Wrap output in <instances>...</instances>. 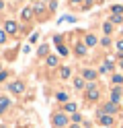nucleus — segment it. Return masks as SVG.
I'll return each instance as SVG.
<instances>
[{
  "label": "nucleus",
  "instance_id": "obj_1",
  "mask_svg": "<svg viewBox=\"0 0 123 128\" xmlns=\"http://www.w3.org/2000/svg\"><path fill=\"white\" fill-rule=\"evenodd\" d=\"M53 124H55L57 128H62V126L68 124V118H66L64 114H55V116H53Z\"/></svg>",
  "mask_w": 123,
  "mask_h": 128
},
{
  "label": "nucleus",
  "instance_id": "obj_2",
  "mask_svg": "<svg viewBox=\"0 0 123 128\" xmlns=\"http://www.w3.org/2000/svg\"><path fill=\"white\" fill-rule=\"evenodd\" d=\"M98 122H101L103 126H111V124H113V116H109V114H101Z\"/></svg>",
  "mask_w": 123,
  "mask_h": 128
},
{
  "label": "nucleus",
  "instance_id": "obj_3",
  "mask_svg": "<svg viewBox=\"0 0 123 128\" xmlns=\"http://www.w3.org/2000/svg\"><path fill=\"white\" fill-rule=\"evenodd\" d=\"M23 89H25V85H23L21 81H16V83L10 85V91H12V93H23Z\"/></svg>",
  "mask_w": 123,
  "mask_h": 128
},
{
  "label": "nucleus",
  "instance_id": "obj_4",
  "mask_svg": "<svg viewBox=\"0 0 123 128\" xmlns=\"http://www.w3.org/2000/svg\"><path fill=\"white\" fill-rule=\"evenodd\" d=\"M88 99H98V89H96L94 85L88 87Z\"/></svg>",
  "mask_w": 123,
  "mask_h": 128
},
{
  "label": "nucleus",
  "instance_id": "obj_5",
  "mask_svg": "<svg viewBox=\"0 0 123 128\" xmlns=\"http://www.w3.org/2000/svg\"><path fill=\"white\" fill-rule=\"evenodd\" d=\"M6 33H16V25H14V23L12 21H6Z\"/></svg>",
  "mask_w": 123,
  "mask_h": 128
},
{
  "label": "nucleus",
  "instance_id": "obj_6",
  "mask_svg": "<svg viewBox=\"0 0 123 128\" xmlns=\"http://www.w3.org/2000/svg\"><path fill=\"white\" fill-rule=\"evenodd\" d=\"M84 78L92 81V78H96V72H94V70H90V68H86V70H84Z\"/></svg>",
  "mask_w": 123,
  "mask_h": 128
},
{
  "label": "nucleus",
  "instance_id": "obj_7",
  "mask_svg": "<svg viewBox=\"0 0 123 128\" xmlns=\"http://www.w3.org/2000/svg\"><path fill=\"white\" fill-rule=\"evenodd\" d=\"M119 97H121V91H119V89H113V93H111V101H113V103L119 101Z\"/></svg>",
  "mask_w": 123,
  "mask_h": 128
},
{
  "label": "nucleus",
  "instance_id": "obj_8",
  "mask_svg": "<svg viewBox=\"0 0 123 128\" xmlns=\"http://www.w3.org/2000/svg\"><path fill=\"white\" fill-rule=\"evenodd\" d=\"M115 110H117V108H115V103H107V106H105V112H107V114H115Z\"/></svg>",
  "mask_w": 123,
  "mask_h": 128
},
{
  "label": "nucleus",
  "instance_id": "obj_9",
  "mask_svg": "<svg viewBox=\"0 0 123 128\" xmlns=\"http://www.w3.org/2000/svg\"><path fill=\"white\" fill-rule=\"evenodd\" d=\"M74 87H76V89H82V87H84V78H76V81H74Z\"/></svg>",
  "mask_w": 123,
  "mask_h": 128
},
{
  "label": "nucleus",
  "instance_id": "obj_10",
  "mask_svg": "<svg viewBox=\"0 0 123 128\" xmlns=\"http://www.w3.org/2000/svg\"><path fill=\"white\" fill-rule=\"evenodd\" d=\"M66 112H76V103H66Z\"/></svg>",
  "mask_w": 123,
  "mask_h": 128
},
{
  "label": "nucleus",
  "instance_id": "obj_11",
  "mask_svg": "<svg viewBox=\"0 0 123 128\" xmlns=\"http://www.w3.org/2000/svg\"><path fill=\"white\" fill-rule=\"evenodd\" d=\"M86 44H88V46H94V44H96V37H94V35H88V37H86Z\"/></svg>",
  "mask_w": 123,
  "mask_h": 128
},
{
  "label": "nucleus",
  "instance_id": "obj_12",
  "mask_svg": "<svg viewBox=\"0 0 123 128\" xmlns=\"http://www.w3.org/2000/svg\"><path fill=\"white\" fill-rule=\"evenodd\" d=\"M0 106H2V108H8V106H10V101H8L6 97H0Z\"/></svg>",
  "mask_w": 123,
  "mask_h": 128
},
{
  "label": "nucleus",
  "instance_id": "obj_13",
  "mask_svg": "<svg viewBox=\"0 0 123 128\" xmlns=\"http://www.w3.org/2000/svg\"><path fill=\"white\" fill-rule=\"evenodd\" d=\"M47 64H49V66H55V64H57V58H53V56H49V58H47Z\"/></svg>",
  "mask_w": 123,
  "mask_h": 128
},
{
  "label": "nucleus",
  "instance_id": "obj_14",
  "mask_svg": "<svg viewBox=\"0 0 123 128\" xmlns=\"http://www.w3.org/2000/svg\"><path fill=\"white\" fill-rule=\"evenodd\" d=\"M76 52H78V54H86V48L82 46V44H78V46H76Z\"/></svg>",
  "mask_w": 123,
  "mask_h": 128
},
{
  "label": "nucleus",
  "instance_id": "obj_15",
  "mask_svg": "<svg viewBox=\"0 0 123 128\" xmlns=\"http://www.w3.org/2000/svg\"><path fill=\"white\" fill-rule=\"evenodd\" d=\"M57 52H60L62 56H66V54H68V48H66V46H60V48H57Z\"/></svg>",
  "mask_w": 123,
  "mask_h": 128
},
{
  "label": "nucleus",
  "instance_id": "obj_16",
  "mask_svg": "<svg viewBox=\"0 0 123 128\" xmlns=\"http://www.w3.org/2000/svg\"><path fill=\"white\" fill-rule=\"evenodd\" d=\"M66 99H68V95H66V93H57V101H66Z\"/></svg>",
  "mask_w": 123,
  "mask_h": 128
},
{
  "label": "nucleus",
  "instance_id": "obj_17",
  "mask_svg": "<svg viewBox=\"0 0 123 128\" xmlns=\"http://www.w3.org/2000/svg\"><path fill=\"white\" fill-rule=\"evenodd\" d=\"M31 17V8H25L23 10V19H29Z\"/></svg>",
  "mask_w": 123,
  "mask_h": 128
},
{
  "label": "nucleus",
  "instance_id": "obj_18",
  "mask_svg": "<svg viewBox=\"0 0 123 128\" xmlns=\"http://www.w3.org/2000/svg\"><path fill=\"white\" fill-rule=\"evenodd\" d=\"M70 76V68H64L62 70V78H68Z\"/></svg>",
  "mask_w": 123,
  "mask_h": 128
},
{
  "label": "nucleus",
  "instance_id": "obj_19",
  "mask_svg": "<svg viewBox=\"0 0 123 128\" xmlns=\"http://www.w3.org/2000/svg\"><path fill=\"white\" fill-rule=\"evenodd\" d=\"M113 81H115V83H123V76H121V74H115Z\"/></svg>",
  "mask_w": 123,
  "mask_h": 128
},
{
  "label": "nucleus",
  "instance_id": "obj_20",
  "mask_svg": "<svg viewBox=\"0 0 123 128\" xmlns=\"http://www.w3.org/2000/svg\"><path fill=\"white\" fill-rule=\"evenodd\" d=\"M72 120H74V122H76V124H78V122H80V120H82V116H80V114H74V116H72Z\"/></svg>",
  "mask_w": 123,
  "mask_h": 128
},
{
  "label": "nucleus",
  "instance_id": "obj_21",
  "mask_svg": "<svg viewBox=\"0 0 123 128\" xmlns=\"http://www.w3.org/2000/svg\"><path fill=\"white\" fill-rule=\"evenodd\" d=\"M6 42V33H4V31H0V44H4Z\"/></svg>",
  "mask_w": 123,
  "mask_h": 128
},
{
  "label": "nucleus",
  "instance_id": "obj_22",
  "mask_svg": "<svg viewBox=\"0 0 123 128\" xmlns=\"http://www.w3.org/2000/svg\"><path fill=\"white\" fill-rule=\"evenodd\" d=\"M39 54H41V56L47 54V46H41V48H39Z\"/></svg>",
  "mask_w": 123,
  "mask_h": 128
},
{
  "label": "nucleus",
  "instance_id": "obj_23",
  "mask_svg": "<svg viewBox=\"0 0 123 128\" xmlns=\"http://www.w3.org/2000/svg\"><path fill=\"white\" fill-rule=\"evenodd\" d=\"M111 29H113L111 23H107V25H105V33H111Z\"/></svg>",
  "mask_w": 123,
  "mask_h": 128
},
{
  "label": "nucleus",
  "instance_id": "obj_24",
  "mask_svg": "<svg viewBox=\"0 0 123 128\" xmlns=\"http://www.w3.org/2000/svg\"><path fill=\"white\" fill-rule=\"evenodd\" d=\"M4 78H6V72H4V70H0V81H4Z\"/></svg>",
  "mask_w": 123,
  "mask_h": 128
},
{
  "label": "nucleus",
  "instance_id": "obj_25",
  "mask_svg": "<svg viewBox=\"0 0 123 128\" xmlns=\"http://www.w3.org/2000/svg\"><path fill=\"white\" fill-rule=\"evenodd\" d=\"M117 48H119V50H123V42H119V44H117Z\"/></svg>",
  "mask_w": 123,
  "mask_h": 128
},
{
  "label": "nucleus",
  "instance_id": "obj_26",
  "mask_svg": "<svg viewBox=\"0 0 123 128\" xmlns=\"http://www.w3.org/2000/svg\"><path fill=\"white\" fill-rule=\"evenodd\" d=\"M2 112H4V108H2V106H0V114H2Z\"/></svg>",
  "mask_w": 123,
  "mask_h": 128
},
{
  "label": "nucleus",
  "instance_id": "obj_27",
  "mask_svg": "<svg viewBox=\"0 0 123 128\" xmlns=\"http://www.w3.org/2000/svg\"><path fill=\"white\" fill-rule=\"evenodd\" d=\"M0 8H2V0H0Z\"/></svg>",
  "mask_w": 123,
  "mask_h": 128
},
{
  "label": "nucleus",
  "instance_id": "obj_28",
  "mask_svg": "<svg viewBox=\"0 0 123 128\" xmlns=\"http://www.w3.org/2000/svg\"><path fill=\"white\" fill-rule=\"evenodd\" d=\"M121 68H123V62H121Z\"/></svg>",
  "mask_w": 123,
  "mask_h": 128
},
{
  "label": "nucleus",
  "instance_id": "obj_29",
  "mask_svg": "<svg viewBox=\"0 0 123 128\" xmlns=\"http://www.w3.org/2000/svg\"><path fill=\"white\" fill-rule=\"evenodd\" d=\"M72 128H78V126H72Z\"/></svg>",
  "mask_w": 123,
  "mask_h": 128
},
{
  "label": "nucleus",
  "instance_id": "obj_30",
  "mask_svg": "<svg viewBox=\"0 0 123 128\" xmlns=\"http://www.w3.org/2000/svg\"><path fill=\"white\" fill-rule=\"evenodd\" d=\"M86 128H90V126H86Z\"/></svg>",
  "mask_w": 123,
  "mask_h": 128
}]
</instances>
